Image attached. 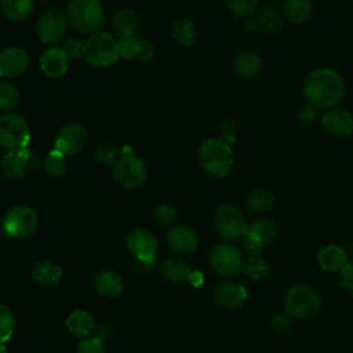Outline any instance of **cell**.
<instances>
[{
    "mask_svg": "<svg viewBox=\"0 0 353 353\" xmlns=\"http://www.w3.org/2000/svg\"><path fill=\"white\" fill-rule=\"evenodd\" d=\"M303 94L314 108L332 109L343 98L345 81L331 68H316L305 77Z\"/></svg>",
    "mask_w": 353,
    "mask_h": 353,
    "instance_id": "6da1fadb",
    "label": "cell"
},
{
    "mask_svg": "<svg viewBox=\"0 0 353 353\" xmlns=\"http://www.w3.org/2000/svg\"><path fill=\"white\" fill-rule=\"evenodd\" d=\"M199 163L203 171L210 176H226L233 167V152L230 145L221 138L204 139L199 148Z\"/></svg>",
    "mask_w": 353,
    "mask_h": 353,
    "instance_id": "7a4b0ae2",
    "label": "cell"
},
{
    "mask_svg": "<svg viewBox=\"0 0 353 353\" xmlns=\"http://www.w3.org/2000/svg\"><path fill=\"white\" fill-rule=\"evenodd\" d=\"M119 54V40L114 34L97 30L84 41V61L94 69H102L113 65Z\"/></svg>",
    "mask_w": 353,
    "mask_h": 353,
    "instance_id": "3957f363",
    "label": "cell"
},
{
    "mask_svg": "<svg viewBox=\"0 0 353 353\" xmlns=\"http://www.w3.org/2000/svg\"><path fill=\"white\" fill-rule=\"evenodd\" d=\"M285 313L295 319H312L321 309V296L310 284H295L284 295Z\"/></svg>",
    "mask_w": 353,
    "mask_h": 353,
    "instance_id": "277c9868",
    "label": "cell"
},
{
    "mask_svg": "<svg viewBox=\"0 0 353 353\" xmlns=\"http://www.w3.org/2000/svg\"><path fill=\"white\" fill-rule=\"evenodd\" d=\"M66 17L80 33H94L103 23V6L99 0H69Z\"/></svg>",
    "mask_w": 353,
    "mask_h": 353,
    "instance_id": "5b68a950",
    "label": "cell"
},
{
    "mask_svg": "<svg viewBox=\"0 0 353 353\" xmlns=\"http://www.w3.org/2000/svg\"><path fill=\"white\" fill-rule=\"evenodd\" d=\"M214 226L218 236L225 243H230L243 239L247 234L250 225L237 205L223 203L215 210Z\"/></svg>",
    "mask_w": 353,
    "mask_h": 353,
    "instance_id": "8992f818",
    "label": "cell"
},
{
    "mask_svg": "<svg viewBox=\"0 0 353 353\" xmlns=\"http://www.w3.org/2000/svg\"><path fill=\"white\" fill-rule=\"evenodd\" d=\"M30 130L28 121L18 113L0 114V146L7 152H15L28 148Z\"/></svg>",
    "mask_w": 353,
    "mask_h": 353,
    "instance_id": "52a82bcc",
    "label": "cell"
},
{
    "mask_svg": "<svg viewBox=\"0 0 353 353\" xmlns=\"http://www.w3.org/2000/svg\"><path fill=\"white\" fill-rule=\"evenodd\" d=\"M148 176V168L142 159L131 152H123L121 157L113 165V178L124 189H137L143 185Z\"/></svg>",
    "mask_w": 353,
    "mask_h": 353,
    "instance_id": "ba28073f",
    "label": "cell"
},
{
    "mask_svg": "<svg viewBox=\"0 0 353 353\" xmlns=\"http://www.w3.org/2000/svg\"><path fill=\"white\" fill-rule=\"evenodd\" d=\"M39 215L29 205H15L10 208L3 219V229L12 239H26L36 232Z\"/></svg>",
    "mask_w": 353,
    "mask_h": 353,
    "instance_id": "9c48e42d",
    "label": "cell"
},
{
    "mask_svg": "<svg viewBox=\"0 0 353 353\" xmlns=\"http://www.w3.org/2000/svg\"><path fill=\"white\" fill-rule=\"evenodd\" d=\"M68 17L58 8H47L36 22V33L43 44L55 47L59 44L68 29Z\"/></svg>",
    "mask_w": 353,
    "mask_h": 353,
    "instance_id": "30bf717a",
    "label": "cell"
},
{
    "mask_svg": "<svg viewBox=\"0 0 353 353\" xmlns=\"http://www.w3.org/2000/svg\"><path fill=\"white\" fill-rule=\"evenodd\" d=\"M212 270L222 277H233L243 270V256L240 250L229 243L215 245L210 252Z\"/></svg>",
    "mask_w": 353,
    "mask_h": 353,
    "instance_id": "8fae6325",
    "label": "cell"
},
{
    "mask_svg": "<svg viewBox=\"0 0 353 353\" xmlns=\"http://www.w3.org/2000/svg\"><path fill=\"white\" fill-rule=\"evenodd\" d=\"M37 164L39 156L29 148H25L15 152H6L0 160V171L7 179L17 181L34 170Z\"/></svg>",
    "mask_w": 353,
    "mask_h": 353,
    "instance_id": "7c38bea8",
    "label": "cell"
},
{
    "mask_svg": "<svg viewBox=\"0 0 353 353\" xmlns=\"http://www.w3.org/2000/svg\"><path fill=\"white\" fill-rule=\"evenodd\" d=\"M125 245L131 255L145 265H153L156 261V254L159 250V243L156 236L143 229L135 228L128 232L125 237Z\"/></svg>",
    "mask_w": 353,
    "mask_h": 353,
    "instance_id": "4fadbf2b",
    "label": "cell"
},
{
    "mask_svg": "<svg viewBox=\"0 0 353 353\" xmlns=\"http://www.w3.org/2000/svg\"><path fill=\"white\" fill-rule=\"evenodd\" d=\"M88 142V132L80 123L65 124L54 139V149L65 156H74L80 153Z\"/></svg>",
    "mask_w": 353,
    "mask_h": 353,
    "instance_id": "5bb4252c",
    "label": "cell"
},
{
    "mask_svg": "<svg viewBox=\"0 0 353 353\" xmlns=\"http://www.w3.org/2000/svg\"><path fill=\"white\" fill-rule=\"evenodd\" d=\"M29 55L22 47H6L0 51V76L14 79L26 72Z\"/></svg>",
    "mask_w": 353,
    "mask_h": 353,
    "instance_id": "9a60e30c",
    "label": "cell"
},
{
    "mask_svg": "<svg viewBox=\"0 0 353 353\" xmlns=\"http://www.w3.org/2000/svg\"><path fill=\"white\" fill-rule=\"evenodd\" d=\"M212 296L218 306L233 310V309H239L247 301L248 294L241 284L232 283V281H222L214 287Z\"/></svg>",
    "mask_w": 353,
    "mask_h": 353,
    "instance_id": "2e32d148",
    "label": "cell"
},
{
    "mask_svg": "<svg viewBox=\"0 0 353 353\" xmlns=\"http://www.w3.org/2000/svg\"><path fill=\"white\" fill-rule=\"evenodd\" d=\"M199 244L197 234L193 229L183 226V225H176L170 229L167 233V245L168 248L179 255H188L192 254Z\"/></svg>",
    "mask_w": 353,
    "mask_h": 353,
    "instance_id": "e0dca14e",
    "label": "cell"
},
{
    "mask_svg": "<svg viewBox=\"0 0 353 353\" xmlns=\"http://www.w3.org/2000/svg\"><path fill=\"white\" fill-rule=\"evenodd\" d=\"M321 124L324 130L336 138H343L353 131V117L352 114L339 108H332L321 116Z\"/></svg>",
    "mask_w": 353,
    "mask_h": 353,
    "instance_id": "ac0fdd59",
    "label": "cell"
},
{
    "mask_svg": "<svg viewBox=\"0 0 353 353\" xmlns=\"http://www.w3.org/2000/svg\"><path fill=\"white\" fill-rule=\"evenodd\" d=\"M68 68L69 58L61 47H50L41 54L40 69L47 77L59 79L68 72Z\"/></svg>",
    "mask_w": 353,
    "mask_h": 353,
    "instance_id": "d6986e66",
    "label": "cell"
},
{
    "mask_svg": "<svg viewBox=\"0 0 353 353\" xmlns=\"http://www.w3.org/2000/svg\"><path fill=\"white\" fill-rule=\"evenodd\" d=\"M119 54L127 61H139L148 62L154 55V48L152 43L142 37H134L128 40L119 41Z\"/></svg>",
    "mask_w": 353,
    "mask_h": 353,
    "instance_id": "ffe728a7",
    "label": "cell"
},
{
    "mask_svg": "<svg viewBox=\"0 0 353 353\" xmlns=\"http://www.w3.org/2000/svg\"><path fill=\"white\" fill-rule=\"evenodd\" d=\"M113 32L117 40H128L138 36L139 18L134 10H119L113 17Z\"/></svg>",
    "mask_w": 353,
    "mask_h": 353,
    "instance_id": "44dd1931",
    "label": "cell"
},
{
    "mask_svg": "<svg viewBox=\"0 0 353 353\" xmlns=\"http://www.w3.org/2000/svg\"><path fill=\"white\" fill-rule=\"evenodd\" d=\"M63 274L62 266L52 259L37 261L30 272L32 280L41 287H51L61 281Z\"/></svg>",
    "mask_w": 353,
    "mask_h": 353,
    "instance_id": "7402d4cb",
    "label": "cell"
},
{
    "mask_svg": "<svg viewBox=\"0 0 353 353\" xmlns=\"http://www.w3.org/2000/svg\"><path fill=\"white\" fill-rule=\"evenodd\" d=\"M94 288L105 298H116L123 292L124 283L119 273L113 270H101L94 276Z\"/></svg>",
    "mask_w": 353,
    "mask_h": 353,
    "instance_id": "603a6c76",
    "label": "cell"
},
{
    "mask_svg": "<svg viewBox=\"0 0 353 353\" xmlns=\"http://www.w3.org/2000/svg\"><path fill=\"white\" fill-rule=\"evenodd\" d=\"M317 263L325 272H338L347 263V254L341 245L328 244L319 251Z\"/></svg>",
    "mask_w": 353,
    "mask_h": 353,
    "instance_id": "cb8c5ba5",
    "label": "cell"
},
{
    "mask_svg": "<svg viewBox=\"0 0 353 353\" xmlns=\"http://www.w3.org/2000/svg\"><path fill=\"white\" fill-rule=\"evenodd\" d=\"M160 273L163 279L171 284L189 283L192 270L188 263L179 258H168L160 266Z\"/></svg>",
    "mask_w": 353,
    "mask_h": 353,
    "instance_id": "d4e9b609",
    "label": "cell"
},
{
    "mask_svg": "<svg viewBox=\"0 0 353 353\" xmlns=\"http://www.w3.org/2000/svg\"><path fill=\"white\" fill-rule=\"evenodd\" d=\"M234 73L243 79H254L262 69V59L252 51L239 52L233 59Z\"/></svg>",
    "mask_w": 353,
    "mask_h": 353,
    "instance_id": "484cf974",
    "label": "cell"
},
{
    "mask_svg": "<svg viewBox=\"0 0 353 353\" xmlns=\"http://www.w3.org/2000/svg\"><path fill=\"white\" fill-rule=\"evenodd\" d=\"M66 327L74 336L84 339L91 335L95 328V323L94 317L88 312L76 309L66 317Z\"/></svg>",
    "mask_w": 353,
    "mask_h": 353,
    "instance_id": "4316f807",
    "label": "cell"
},
{
    "mask_svg": "<svg viewBox=\"0 0 353 353\" xmlns=\"http://www.w3.org/2000/svg\"><path fill=\"white\" fill-rule=\"evenodd\" d=\"M34 8V0H0L3 15L12 22L28 19Z\"/></svg>",
    "mask_w": 353,
    "mask_h": 353,
    "instance_id": "83f0119b",
    "label": "cell"
},
{
    "mask_svg": "<svg viewBox=\"0 0 353 353\" xmlns=\"http://www.w3.org/2000/svg\"><path fill=\"white\" fill-rule=\"evenodd\" d=\"M255 29L263 30L266 33H277L283 26L281 14L272 6H265L258 10L256 15L252 17Z\"/></svg>",
    "mask_w": 353,
    "mask_h": 353,
    "instance_id": "f1b7e54d",
    "label": "cell"
},
{
    "mask_svg": "<svg viewBox=\"0 0 353 353\" xmlns=\"http://www.w3.org/2000/svg\"><path fill=\"white\" fill-rule=\"evenodd\" d=\"M283 14L292 23H303L312 18L313 6L310 0H284Z\"/></svg>",
    "mask_w": 353,
    "mask_h": 353,
    "instance_id": "f546056e",
    "label": "cell"
},
{
    "mask_svg": "<svg viewBox=\"0 0 353 353\" xmlns=\"http://www.w3.org/2000/svg\"><path fill=\"white\" fill-rule=\"evenodd\" d=\"M244 203L251 212H266L274 204V194L265 188H254L245 194Z\"/></svg>",
    "mask_w": 353,
    "mask_h": 353,
    "instance_id": "4dcf8cb0",
    "label": "cell"
},
{
    "mask_svg": "<svg viewBox=\"0 0 353 353\" xmlns=\"http://www.w3.org/2000/svg\"><path fill=\"white\" fill-rule=\"evenodd\" d=\"M171 37L182 47H190L197 39V29L188 18H178L171 25Z\"/></svg>",
    "mask_w": 353,
    "mask_h": 353,
    "instance_id": "1f68e13d",
    "label": "cell"
},
{
    "mask_svg": "<svg viewBox=\"0 0 353 353\" xmlns=\"http://www.w3.org/2000/svg\"><path fill=\"white\" fill-rule=\"evenodd\" d=\"M279 233L276 223L270 219H256L248 226L247 234L252 237L256 243H259L263 248L272 243Z\"/></svg>",
    "mask_w": 353,
    "mask_h": 353,
    "instance_id": "d6a6232c",
    "label": "cell"
},
{
    "mask_svg": "<svg viewBox=\"0 0 353 353\" xmlns=\"http://www.w3.org/2000/svg\"><path fill=\"white\" fill-rule=\"evenodd\" d=\"M124 150L112 141H101L94 149L95 160L102 165H114Z\"/></svg>",
    "mask_w": 353,
    "mask_h": 353,
    "instance_id": "836d02e7",
    "label": "cell"
},
{
    "mask_svg": "<svg viewBox=\"0 0 353 353\" xmlns=\"http://www.w3.org/2000/svg\"><path fill=\"white\" fill-rule=\"evenodd\" d=\"M21 101L19 90L11 81H0V112L8 113L18 106Z\"/></svg>",
    "mask_w": 353,
    "mask_h": 353,
    "instance_id": "e575fe53",
    "label": "cell"
},
{
    "mask_svg": "<svg viewBox=\"0 0 353 353\" xmlns=\"http://www.w3.org/2000/svg\"><path fill=\"white\" fill-rule=\"evenodd\" d=\"M243 270L251 280H261L268 277L270 266L269 262L262 256L252 255L243 263Z\"/></svg>",
    "mask_w": 353,
    "mask_h": 353,
    "instance_id": "d590c367",
    "label": "cell"
},
{
    "mask_svg": "<svg viewBox=\"0 0 353 353\" xmlns=\"http://www.w3.org/2000/svg\"><path fill=\"white\" fill-rule=\"evenodd\" d=\"M44 171L51 178H59L66 171V156L57 149H52L44 160Z\"/></svg>",
    "mask_w": 353,
    "mask_h": 353,
    "instance_id": "8d00e7d4",
    "label": "cell"
},
{
    "mask_svg": "<svg viewBox=\"0 0 353 353\" xmlns=\"http://www.w3.org/2000/svg\"><path fill=\"white\" fill-rule=\"evenodd\" d=\"M223 6L236 17H250L258 7V0H223Z\"/></svg>",
    "mask_w": 353,
    "mask_h": 353,
    "instance_id": "74e56055",
    "label": "cell"
},
{
    "mask_svg": "<svg viewBox=\"0 0 353 353\" xmlns=\"http://www.w3.org/2000/svg\"><path fill=\"white\" fill-rule=\"evenodd\" d=\"M15 319L12 312L0 303V343H6L14 334Z\"/></svg>",
    "mask_w": 353,
    "mask_h": 353,
    "instance_id": "f35d334b",
    "label": "cell"
},
{
    "mask_svg": "<svg viewBox=\"0 0 353 353\" xmlns=\"http://www.w3.org/2000/svg\"><path fill=\"white\" fill-rule=\"evenodd\" d=\"M176 211L170 204H160L154 211L156 222L163 228H170L176 221Z\"/></svg>",
    "mask_w": 353,
    "mask_h": 353,
    "instance_id": "ab89813d",
    "label": "cell"
},
{
    "mask_svg": "<svg viewBox=\"0 0 353 353\" xmlns=\"http://www.w3.org/2000/svg\"><path fill=\"white\" fill-rule=\"evenodd\" d=\"M61 48L65 51L68 58L79 59L84 57V41H81L79 37H68Z\"/></svg>",
    "mask_w": 353,
    "mask_h": 353,
    "instance_id": "60d3db41",
    "label": "cell"
},
{
    "mask_svg": "<svg viewBox=\"0 0 353 353\" xmlns=\"http://www.w3.org/2000/svg\"><path fill=\"white\" fill-rule=\"evenodd\" d=\"M74 353H105L103 341H101L98 336L84 338L79 342Z\"/></svg>",
    "mask_w": 353,
    "mask_h": 353,
    "instance_id": "b9f144b4",
    "label": "cell"
},
{
    "mask_svg": "<svg viewBox=\"0 0 353 353\" xmlns=\"http://www.w3.org/2000/svg\"><path fill=\"white\" fill-rule=\"evenodd\" d=\"M239 132V127L237 123L230 119V117H223L219 123V134H221V139L230 143L236 139Z\"/></svg>",
    "mask_w": 353,
    "mask_h": 353,
    "instance_id": "7bdbcfd3",
    "label": "cell"
},
{
    "mask_svg": "<svg viewBox=\"0 0 353 353\" xmlns=\"http://www.w3.org/2000/svg\"><path fill=\"white\" fill-rule=\"evenodd\" d=\"M339 284L345 292L353 295V263L352 262H347L339 270Z\"/></svg>",
    "mask_w": 353,
    "mask_h": 353,
    "instance_id": "ee69618b",
    "label": "cell"
},
{
    "mask_svg": "<svg viewBox=\"0 0 353 353\" xmlns=\"http://www.w3.org/2000/svg\"><path fill=\"white\" fill-rule=\"evenodd\" d=\"M272 328L277 334H287L292 328V317L287 313H279L273 316Z\"/></svg>",
    "mask_w": 353,
    "mask_h": 353,
    "instance_id": "f6af8a7d",
    "label": "cell"
},
{
    "mask_svg": "<svg viewBox=\"0 0 353 353\" xmlns=\"http://www.w3.org/2000/svg\"><path fill=\"white\" fill-rule=\"evenodd\" d=\"M317 108H314L313 105H310L309 102L302 105L298 110V119L303 123H310L317 117Z\"/></svg>",
    "mask_w": 353,
    "mask_h": 353,
    "instance_id": "bcb514c9",
    "label": "cell"
},
{
    "mask_svg": "<svg viewBox=\"0 0 353 353\" xmlns=\"http://www.w3.org/2000/svg\"><path fill=\"white\" fill-rule=\"evenodd\" d=\"M243 248H244V251L247 252V254H250V256H252V255H259L261 252H262V250H263V247L259 244V243H256L252 237H250L248 234H245L243 239Z\"/></svg>",
    "mask_w": 353,
    "mask_h": 353,
    "instance_id": "7dc6e473",
    "label": "cell"
},
{
    "mask_svg": "<svg viewBox=\"0 0 353 353\" xmlns=\"http://www.w3.org/2000/svg\"><path fill=\"white\" fill-rule=\"evenodd\" d=\"M203 281H204V279H203V276H201V273L200 272H197V270H193L192 272V276H190V284L193 285V287H200L201 284H203Z\"/></svg>",
    "mask_w": 353,
    "mask_h": 353,
    "instance_id": "c3c4849f",
    "label": "cell"
},
{
    "mask_svg": "<svg viewBox=\"0 0 353 353\" xmlns=\"http://www.w3.org/2000/svg\"><path fill=\"white\" fill-rule=\"evenodd\" d=\"M0 353H8L7 352V346L4 343H0Z\"/></svg>",
    "mask_w": 353,
    "mask_h": 353,
    "instance_id": "681fc988",
    "label": "cell"
},
{
    "mask_svg": "<svg viewBox=\"0 0 353 353\" xmlns=\"http://www.w3.org/2000/svg\"><path fill=\"white\" fill-rule=\"evenodd\" d=\"M350 250H352V255H353V244H352V247H350Z\"/></svg>",
    "mask_w": 353,
    "mask_h": 353,
    "instance_id": "f907efd6",
    "label": "cell"
},
{
    "mask_svg": "<svg viewBox=\"0 0 353 353\" xmlns=\"http://www.w3.org/2000/svg\"><path fill=\"white\" fill-rule=\"evenodd\" d=\"M39 1H48V0H39Z\"/></svg>",
    "mask_w": 353,
    "mask_h": 353,
    "instance_id": "816d5d0a",
    "label": "cell"
},
{
    "mask_svg": "<svg viewBox=\"0 0 353 353\" xmlns=\"http://www.w3.org/2000/svg\"><path fill=\"white\" fill-rule=\"evenodd\" d=\"M274 1H280V0H274Z\"/></svg>",
    "mask_w": 353,
    "mask_h": 353,
    "instance_id": "f5cc1de1",
    "label": "cell"
},
{
    "mask_svg": "<svg viewBox=\"0 0 353 353\" xmlns=\"http://www.w3.org/2000/svg\"><path fill=\"white\" fill-rule=\"evenodd\" d=\"M349 1H350V0H349Z\"/></svg>",
    "mask_w": 353,
    "mask_h": 353,
    "instance_id": "db71d44e",
    "label": "cell"
}]
</instances>
